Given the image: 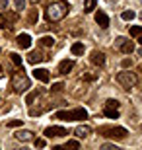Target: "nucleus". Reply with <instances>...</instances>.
Returning <instances> with one entry per match:
<instances>
[{
  "label": "nucleus",
  "instance_id": "nucleus-1",
  "mask_svg": "<svg viewBox=\"0 0 142 150\" xmlns=\"http://www.w3.org/2000/svg\"><path fill=\"white\" fill-rule=\"evenodd\" d=\"M88 111L84 107H76L72 111H57L55 119H60V121H76V119H86Z\"/></svg>",
  "mask_w": 142,
  "mask_h": 150
},
{
  "label": "nucleus",
  "instance_id": "nucleus-2",
  "mask_svg": "<svg viewBox=\"0 0 142 150\" xmlns=\"http://www.w3.org/2000/svg\"><path fill=\"white\" fill-rule=\"evenodd\" d=\"M66 14H68V4H64V2L53 4V6H49V10H47V16H49V20H53V22L62 20Z\"/></svg>",
  "mask_w": 142,
  "mask_h": 150
},
{
  "label": "nucleus",
  "instance_id": "nucleus-3",
  "mask_svg": "<svg viewBox=\"0 0 142 150\" xmlns=\"http://www.w3.org/2000/svg\"><path fill=\"white\" fill-rule=\"evenodd\" d=\"M12 86H14V90H16L18 94H22V92H25V90L29 88V78L25 76V74H23V70H20V72L14 74Z\"/></svg>",
  "mask_w": 142,
  "mask_h": 150
},
{
  "label": "nucleus",
  "instance_id": "nucleus-4",
  "mask_svg": "<svg viewBox=\"0 0 142 150\" xmlns=\"http://www.w3.org/2000/svg\"><path fill=\"white\" fill-rule=\"evenodd\" d=\"M117 82L123 88H132V86H136L138 78H136V74H132V72H119L117 74Z\"/></svg>",
  "mask_w": 142,
  "mask_h": 150
},
{
  "label": "nucleus",
  "instance_id": "nucleus-5",
  "mask_svg": "<svg viewBox=\"0 0 142 150\" xmlns=\"http://www.w3.org/2000/svg\"><path fill=\"white\" fill-rule=\"evenodd\" d=\"M99 133L111 139H125L126 137V129L123 127H99Z\"/></svg>",
  "mask_w": 142,
  "mask_h": 150
},
{
  "label": "nucleus",
  "instance_id": "nucleus-6",
  "mask_svg": "<svg viewBox=\"0 0 142 150\" xmlns=\"http://www.w3.org/2000/svg\"><path fill=\"white\" fill-rule=\"evenodd\" d=\"M115 47L121 49L123 53H126V55H131L132 51H134V43L129 41L126 37H117V39H115Z\"/></svg>",
  "mask_w": 142,
  "mask_h": 150
},
{
  "label": "nucleus",
  "instance_id": "nucleus-7",
  "mask_svg": "<svg viewBox=\"0 0 142 150\" xmlns=\"http://www.w3.org/2000/svg\"><path fill=\"white\" fill-rule=\"evenodd\" d=\"M18 14L16 12H2V22H4V28H8V29H12V22H18Z\"/></svg>",
  "mask_w": 142,
  "mask_h": 150
},
{
  "label": "nucleus",
  "instance_id": "nucleus-8",
  "mask_svg": "<svg viewBox=\"0 0 142 150\" xmlns=\"http://www.w3.org/2000/svg\"><path fill=\"white\" fill-rule=\"evenodd\" d=\"M64 134H68V133L62 127H47L45 129V137H49V139H53V137H64Z\"/></svg>",
  "mask_w": 142,
  "mask_h": 150
},
{
  "label": "nucleus",
  "instance_id": "nucleus-9",
  "mask_svg": "<svg viewBox=\"0 0 142 150\" xmlns=\"http://www.w3.org/2000/svg\"><path fill=\"white\" fill-rule=\"evenodd\" d=\"M95 22L99 23V28H103V29L109 28V18H107V14H105L103 10H97V14H95Z\"/></svg>",
  "mask_w": 142,
  "mask_h": 150
},
{
  "label": "nucleus",
  "instance_id": "nucleus-10",
  "mask_svg": "<svg viewBox=\"0 0 142 150\" xmlns=\"http://www.w3.org/2000/svg\"><path fill=\"white\" fill-rule=\"evenodd\" d=\"M41 61H45V57L41 51H31L28 55V62H31V64H39Z\"/></svg>",
  "mask_w": 142,
  "mask_h": 150
},
{
  "label": "nucleus",
  "instance_id": "nucleus-11",
  "mask_svg": "<svg viewBox=\"0 0 142 150\" xmlns=\"http://www.w3.org/2000/svg\"><path fill=\"white\" fill-rule=\"evenodd\" d=\"M18 45L22 47V49H29L31 47V37L28 33H20L18 35Z\"/></svg>",
  "mask_w": 142,
  "mask_h": 150
},
{
  "label": "nucleus",
  "instance_id": "nucleus-12",
  "mask_svg": "<svg viewBox=\"0 0 142 150\" xmlns=\"http://www.w3.org/2000/svg\"><path fill=\"white\" fill-rule=\"evenodd\" d=\"M33 76L37 78L39 82H49V70H45V68H35Z\"/></svg>",
  "mask_w": 142,
  "mask_h": 150
},
{
  "label": "nucleus",
  "instance_id": "nucleus-13",
  "mask_svg": "<svg viewBox=\"0 0 142 150\" xmlns=\"http://www.w3.org/2000/svg\"><path fill=\"white\" fill-rule=\"evenodd\" d=\"M74 68V61H62L59 67V74H68Z\"/></svg>",
  "mask_w": 142,
  "mask_h": 150
},
{
  "label": "nucleus",
  "instance_id": "nucleus-14",
  "mask_svg": "<svg viewBox=\"0 0 142 150\" xmlns=\"http://www.w3.org/2000/svg\"><path fill=\"white\" fill-rule=\"evenodd\" d=\"M92 62H93V64H99V67H101V64L105 62V55L101 53V51H93V53H92Z\"/></svg>",
  "mask_w": 142,
  "mask_h": 150
},
{
  "label": "nucleus",
  "instance_id": "nucleus-15",
  "mask_svg": "<svg viewBox=\"0 0 142 150\" xmlns=\"http://www.w3.org/2000/svg\"><path fill=\"white\" fill-rule=\"evenodd\" d=\"M103 113L109 117V119H117V117H119V111H117V107H111V105H105Z\"/></svg>",
  "mask_w": 142,
  "mask_h": 150
},
{
  "label": "nucleus",
  "instance_id": "nucleus-16",
  "mask_svg": "<svg viewBox=\"0 0 142 150\" xmlns=\"http://www.w3.org/2000/svg\"><path fill=\"white\" fill-rule=\"evenodd\" d=\"M31 134H33L31 131H18V133H16V139L25 142V140H31Z\"/></svg>",
  "mask_w": 142,
  "mask_h": 150
},
{
  "label": "nucleus",
  "instance_id": "nucleus-17",
  "mask_svg": "<svg viewBox=\"0 0 142 150\" xmlns=\"http://www.w3.org/2000/svg\"><path fill=\"white\" fill-rule=\"evenodd\" d=\"M74 134H76L78 139H86L88 134H90V127H76Z\"/></svg>",
  "mask_w": 142,
  "mask_h": 150
},
{
  "label": "nucleus",
  "instance_id": "nucleus-18",
  "mask_svg": "<svg viewBox=\"0 0 142 150\" xmlns=\"http://www.w3.org/2000/svg\"><path fill=\"white\" fill-rule=\"evenodd\" d=\"M53 43H55V39L51 37V35H45V37L39 39V45L41 47H53Z\"/></svg>",
  "mask_w": 142,
  "mask_h": 150
},
{
  "label": "nucleus",
  "instance_id": "nucleus-19",
  "mask_svg": "<svg viewBox=\"0 0 142 150\" xmlns=\"http://www.w3.org/2000/svg\"><path fill=\"white\" fill-rule=\"evenodd\" d=\"M70 51H72V55H82L84 53V43H74L70 47Z\"/></svg>",
  "mask_w": 142,
  "mask_h": 150
},
{
  "label": "nucleus",
  "instance_id": "nucleus-20",
  "mask_svg": "<svg viewBox=\"0 0 142 150\" xmlns=\"http://www.w3.org/2000/svg\"><path fill=\"white\" fill-rule=\"evenodd\" d=\"M95 6H97V0H86V4H84V12L95 10Z\"/></svg>",
  "mask_w": 142,
  "mask_h": 150
},
{
  "label": "nucleus",
  "instance_id": "nucleus-21",
  "mask_svg": "<svg viewBox=\"0 0 142 150\" xmlns=\"http://www.w3.org/2000/svg\"><path fill=\"white\" fill-rule=\"evenodd\" d=\"M134 16H136V14H134L132 10H125V12H123V20H125V22H132Z\"/></svg>",
  "mask_w": 142,
  "mask_h": 150
},
{
  "label": "nucleus",
  "instance_id": "nucleus-22",
  "mask_svg": "<svg viewBox=\"0 0 142 150\" xmlns=\"http://www.w3.org/2000/svg\"><path fill=\"white\" fill-rule=\"evenodd\" d=\"M131 35H132V37H140V35H142V28H140V25H132V28H131Z\"/></svg>",
  "mask_w": 142,
  "mask_h": 150
},
{
  "label": "nucleus",
  "instance_id": "nucleus-23",
  "mask_svg": "<svg viewBox=\"0 0 142 150\" xmlns=\"http://www.w3.org/2000/svg\"><path fill=\"white\" fill-rule=\"evenodd\" d=\"M10 59H12V62H14L16 67H22V57L18 55V53H12V55H10Z\"/></svg>",
  "mask_w": 142,
  "mask_h": 150
},
{
  "label": "nucleus",
  "instance_id": "nucleus-24",
  "mask_svg": "<svg viewBox=\"0 0 142 150\" xmlns=\"http://www.w3.org/2000/svg\"><path fill=\"white\" fill-rule=\"evenodd\" d=\"M39 18V12L37 10H31V14H29V23H35Z\"/></svg>",
  "mask_w": 142,
  "mask_h": 150
},
{
  "label": "nucleus",
  "instance_id": "nucleus-25",
  "mask_svg": "<svg viewBox=\"0 0 142 150\" xmlns=\"http://www.w3.org/2000/svg\"><path fill=\"white\" fill-rule=\"evenodd\" d=\"M66 148H80V142L78 140H68L66 142Z\"/></svg>",
  "mask_w": 142,
  "mask_h": 150
},
{
  "label": "nucleus",
  "instance_id": "nucleus-26",
  "mask_svg": "<svg viewBox=\"0 0 142 150\" xmlns=\"http://www.w3.org/2000/svg\"><path fill=\"white\" fill-rule=\"evenodd\" d=\"M14 4H16L18 10H23L25 8V0H14Z\"/></svg>",
  "mask_w": 142,
  "mask_h": 150
},
{
  "label": "nucleus",
  "instance_id": "nucleus-27",
  "mask_svg": "<svg viewBox=\"0 0 142 150\" xmlns=\"http://www.w3.org/2000/svg\"><path fill=\"white\" fill-rule=\"evenodd\" d=\"M22 123H23V119H14V121L8 123V127H20Z\"/></svg>",
  "mask_w": 142,
  "mask_h": 150
},
{
  "label": "nucleus",
  "instance_id": "nucleus-28",
  "mask_svg": "<svg viewBox=\"0 0 142 150\" xmlns=\"http://www.w3.org/2000/svg\"><path fill=\"white\" fill-rule=\"evenodd\" d=\"M35 98H37V92H31V94L25 98V103H33V100H35Z\"/></svg>",
  "mask_w": 142,
  "mask_h": 150
},
{
  "label": "nucleus",
  "instance_id": "nucleus-29",
  "mask_svg": "<svg viewBox=\"0 0 142 150\" xmlns=\"http://www.w3.org/2000/svg\"><path fill=\"white\" fill-rule=\"evenodd\" d=\"M62 88H64V84H53V88H51V90H53V92H62Z\"/></svg>",
  "mask_w": 142,
  "mask_h": 150
},
{
  "label": "nucleus",
  "instance_id": "nucleus-30",
  "mask_svg": "<svg viewBox=\"0 0 142 150\" xmlns=\"http://www.w3.org/2000/svg\"><path fill=\"white\" fill-rule=\"evenodd\" d=\"M33 144L37 146V148H43V146H45V139H35V142H33Z\"/></svg>",
  "mask_w": 142,
  "mask_h": 150
},
{
  "label": "nucleus",
  "instance_id": "nucleus-31",
  "mask_svg": "<svg viewBox=\"0 0 142 150\" xmlns=\"http://www.w3.org/2000/svg\"><path fill=\"white\" fill-rule=\"evenodd\" d=\"M121 64H123V67H125V68H129V67H131V64H132V61H131V59H125V61L121 62Z\"/></svg>",
  "mask_w": 142,
  "mask_h": 150
},
{
  "label": "nucleus",
  "instance_id": "nucleus-32",
  "mask_svg": "<svg viewBox=\"0 0 142 150\" xmlns=\"http://www.w3.org/2000/svg\"><path fill=\"white\" fill-rule=\"evenodd\" d=\"M105 105H111V107H119V101H115V100H109Z\"/></svg>",
  "mask_w": 142,
  "mask_h": 150
},
{
  "label": "nucleus",
  "instance_id": "nucleus-33",
  "mask_svg": "<svg viewBox=\"0 0 142 150\" xmlns=\"http://www.w3.org/2000/svg\"><path fill=\"white\" fill-rule=\"evenodd\" d=\"M6 6H8V0H0V10H6Z\"/></svg>",
  "mask_w": 142,
  "mask_h": 150
},
{
  "label": "nucleus",
  "instance_id": "nucleus-34",
  "mask_svg": "<svg viewBox=\"0 0 142 150\" xmlns=\"http://www.w3.org/2000/svg\"><path fill=\"white\" fill-rule=\"evenodd\" d=\"M31 2H33V4H37V2H41V0H31Z\"/></svg>",
  "mask_w": 142,
  "mask_h": 150
},
{
  "label": "nucleus",
  "instance_id": "nucleus-35",
  "mask_svg": "<svg viewBox=\"0 0 142 150\" xmlns=\"http://www.w3.org/2000/svg\"><path fill=\"white\" fill-rule=\"evenodd\" d=\"M138 41H140V43H142V35H140V37H138Z\"/></svg>",
  "mask_w": 142,
  "mask_h": 150
},
{
  "label": "nucleus",
  "instance_id": "nucleus-36",
  "mask_svg": "<svg viewBox=\"0 0 142 150\" xmlns=\"http://www.w3.org/2000/svg\"><path fill=\"white\" fill-rule=\"evenodd\" d=\"M0 78H2V68H0Z\"/></svg>",
  "mask_w": 142,
  "mask_h": 150
},
{
  "label": "nucleus",
  "instance_id": "nucleus-37",
  "mask_svg": "<svg viewBox=\"0 0 142 150\" xmlns=\"http://www.w3.org/2000/svg\"><path fill=\"white\" fill-rule=\"evenodd\" d=\"M140 20H142V12H140Z\"/></svg>",
  "mask_w": 142,
  "mask_h": 150
},
{
  "label": "nucleus",
  "instance_id": "nucleus-38",
  "mask_svg": "<svg viewBox=\"0 0 142 150\" xmlns=\"http://www.w3.org/2000/svg\"><path fill=\"white\" fill-rule=\"evenodd\" d=\"M140 70H142V64H140Z\"/></svg>",
  "mask_w": 142,
  "mask_h": 150
}]
</instances>
